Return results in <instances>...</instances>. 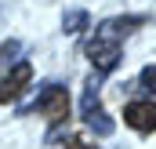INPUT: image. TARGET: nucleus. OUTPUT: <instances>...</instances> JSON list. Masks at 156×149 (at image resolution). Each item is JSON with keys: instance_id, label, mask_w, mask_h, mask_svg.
Instances as JSON below:
<instances>
[{"instance_id": "obj_1", "label": "nucleus", "mask_w": 156, "mask_h": 149, "mask_svg": "<svg viewBox=\"0 0 156 149\" xmlns=\"http://www.w3.org/2000/svg\"><path fill=\"white\" fill-rule=\"evenodd\" d=\"M145 15H123V18H109L94 29V37L87 40V58L98 73H113L120 66V40L131 37L138 26H145Z\"/></svg>"}, {"instance_id": "obj_2", "label": "nucleus", "mask_w": 156, "mask_h": 149, "mask_svg": "<svg viewBox=\"0 0 156 149\" xmlns=\"http://www.w3.org/2000/svg\"><path fill=\"white\" fill-rule=\"evenodd\" d=\"M80 116H83V124L94 131V135H102V138H109L113 135V120L105 116L102 109V102H98V80H87V87H83V102H80Z\"/></svg>"}, {"instance_id": "obj_3", "label": "nucleus", "mask_w": 156, "mask_h": 149, "mask_svg": "<svg viewBox=\"0 0 156 149\" xmlns=\"http://www.w3.org/2000/svg\"><path fill=\"white\" fill-rule=\"evenodd\" d=\"M37 109L51 120V124H62L69 120V91L62 84H44V91L37 95Z\"/></svg>"}, {"instance_id": "obj_4", "label": "nucleus", "mask_w": 156, "mask_h": 149, "mask_svg": "<svg viewBox=\"0 0 156 149\" xmlns=\"http://www.w3.org/2000/svg\"><path fill=\"white\" fill-rule=\"evenodd\" d=\"M29 80H33V66L29 62H15V69L0 80V102H15L29 87Z\"/></svg>"}, {"instance_id": "obj_5", "label": "nucleus", "mask_w": 156, "mask_h": 149, "mask_svg": "<svg viewBox=\"0 0 156 149\" xmlns=\"http://www.w3.org/2000/svg\"><path fill=\"white\" fill-rule=\"evenodd\" d=\"M123 120H127L134 131L153 135L156 131V102H131V106L123 109Z\"/></svg>"}, {"instance_id": "obj_6", "label": "nucleus", "mask_w": 156, "mask_h": 149, "mask_svg": "<svg viewBox=\"0 0 156 149\" xmlns=\"http://www.w3.org/2000/svg\"><path fill=\"white\" fill-rule=\"evenodd\" d=\"M87 22H91V18H87V11H69V15L62 18V29H66V33H80Z\"/></svg>"}, {"instance_id": "obj_7", "label": "nucleus", "mask_w": 156, "mask_h": 149, "mask_svg": "<svg viewBox=\"0 0 156 149\" xmlns=\"http://www.w3.org/2000/svg\"><path fill=\"white\" fill-rule=\"evenodd\" d=\"M138 84H142L145 91H153V95H156V66H145V69L138 73Z\"/></svg>"}, {"instance_id": "obj_8", "label": "nucleus", "mask_w": 156, "mask_h": 149, "mask_svg": "<svg viewBox=\"0 0 156 149\" xmlns=\"http://www.w3.org/2000/svg\"><path fill=\"white\" fill-rule=\"evenodd\" d=\"M15 51H18V40H4V44H0V62H7Z\"/></svg>"}, {"instance_id": "obj_9", "label": "nucleus", "mask_w": 156, "mask_h": 149, "mask_svg": "<svg viewBox=\"0 0 156 149\" xmlns=\"http://www.w3.org/2000/svg\"><path fill=\"white\" fill-rule=\"evenodd\" d=\"M66 149H94V146H87L83 138H66Z\"/></svg>"}]
</instances>
